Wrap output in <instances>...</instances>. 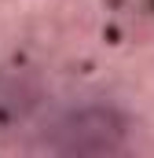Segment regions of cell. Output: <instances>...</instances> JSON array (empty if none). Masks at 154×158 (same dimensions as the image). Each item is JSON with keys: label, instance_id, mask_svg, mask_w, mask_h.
Instances as JSON below:
<instances>
[{"label": "cell", "instance_id": "1", "mask_svg": "<svg viewBox=\"0 0 154 158\" xmlns=\"http://www.w3.org/2000/svg\"><path fill=\"white\" fill-rule=\"evenodd\" d=\"M26 107H30L26 92L18 85H11V81H0V125H7V121H15V118L22 121Z\"/></svg>", "mask_w": 154, "mask_h": 158}]
</instances>
